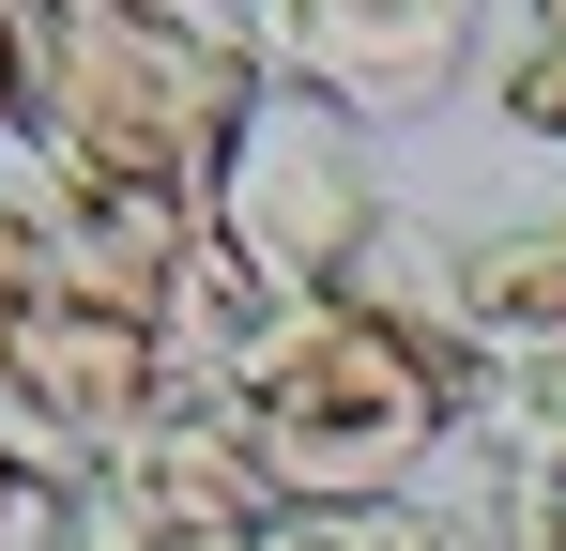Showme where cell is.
<instances>
[{"instance_id":"1","label":"cell","mask_w":566,"mask_h":551,"mask_svg":"<svg viewBox=\"0 0 566 551\" xmlns=\"http://www.w3.org/2000/svg\"><path fill=\"white\" fill-rule=\"evenodd\" d=\"M474 398H490V367L444 322V261L413 230L382 246L368 291L276 306V337L230 367V429L276 506H413L474 445Z\"/></svg>"},{"instance_id":"2","label":"cell","mask_w":566,"mask_h":551,"mask_svg":"<svg viewBox=\"0 0 566 551\" xmlns=\"http://www.w3.org/2000/svg\"><path fill=\"white\" fill-rule=\"evenodd\" d=\"M15 77H31L15 169L199 215L276 62L245 31H185V15H138V0H15Z\"/></svg>"},{"instance_id":"3","label":"cell","mask_w":566,"mask_h":551,"mask_svg":"<svg viewBox=\"0 0 566 551\" xmlns=\"http://www.w3.org/2000/svg\"><path fill=\"white\" fill-rule=\"evenodd\" d=\"M214 246L261 276V291H291V306H337V291H368L382 246H398V184H382V138L353 123V107H322V92L261 77V107H245V138H230V169H214Z\"/></svg>"},{"instance_id":"4","label":"cell","mask_w":566,"mask_h":551,"mask_svg":"<svg viewBox=\"0 0 566 551\" xmlns=\"http://www.w3.org/2000/svg\"><path fill=\"white\" fill-rule=\"evenodd\" d=\"M169 398H185L169 322L107 306V291H77V276H31V306H15V337H0V459H15L31 490L77 506Z\"/></svg>"},{"instance_id":"5","label":"cell","mask_w":566,"mask_h":551,"mask_svg":"<svg viewBox=\"0 0 566 551\" xmlns=\"http://www.w3.org/2000/svg\"><path fill=\"white\" fill-rule=\"evenodd\" d=\"M261 62L382 138V123H429L490 62V0H276L261 15Z\"/></svg>"},{"instance_id":"6","label":"cell","mask_w":566,"mask_h":551,"mask_svg":"<svg viewBox=\"0 0 566 551\" xmlns=\"http://www.w3.org/2000/svg\"><path fill=\"white\" fill-rule=\"evenodd\" d=\"M62 521L77 537H230V521H276V490H261V459L230 429V398H169Z\"/></svg>"},{"instance_id":"7","label":"cell","mask_w":566,"mask_h":551,"mask_svg":"<svg viewBox=\"0 0 566 551\" xmlns=\"http://www.w3.org/2000/svg\"><path fill=\"white\" fill-rule=\"evenodd\" d=\"M444 322L474 337V367L566 337V199H552V215H490V230L444 246Z\"/></svg>"},{"instance_id":"8","label":"cell","mask_w":566,"mask_h":551,"mask_svg":"<svg viewBox=\"0 0 566 551\" xmlns=\"http://www.w3.org/2000/svg\"><path fill=\"white\" fill-rule=\"evenodd\" d=\"M474 445H505L521 475H566V337H536V353H490Z\"/></svg>"},{"instance_id":"9","label":"cell","mask_w":566,"mask_h":551,"mask_svg":"<svg viewBox=\"0 0 566 551\" xmlns=\"http://www.w3.org/2000/svg\"><path fill=\"white\" fill-rule=\"evenodd\" d=\"M261 551H444L429 506H276Z\"/></svg>"},{"instance_id":"10","label":"cell","mask_w":566,"mask_h":551,"mask_svg":"<svg viewBox=\"0 0 566 551\" xmlns=\"http://www.w3.org/2000/svg\"><path fill=\"white\" fill-rule=\"evenodd\" d=\"M490 107H505V138L566 154V31H521V46L490 62Z\"/></svg>"},{"instance_id":"11","label":"cell","mask_w":566,"mask_h":551,"mask_svg":"<svg viewBox=\"0 0 566 551\" xmlns=\"http://www.w3.org/2000/svg\"><path fill=\"white\" fill-rule=\"evenodd\" d=\"M31 276H46V230H31V199H15V169H0V337H15Z\"/></svg>"},{"instance_id":"12","label":"cell","mask_w":566,"mask_h":551,"mask_svg":"<svg viewBox=\"0 0 566 551\" xmlns=\"http://www.w3.org/2000/svg\"><path fill=\"white\" fill-rule=\"evenodd\" d=\"M0 551H62V490H31L15 459H0Z\"/></svg>"},{"instance_id":"13","label":"cell","mask_w":566,"mask_h":551,"mask_svg":"<svg viewBox=\"0 0 566 551\" xmlns=\"http://www.w3.org/2000/svg\"><path fill=\"white\" fill-rule=\"evenodd\" d=\"M62 551H261V521H230V537H77L62 521Z\"/></svg>"},{"instance_id":"14","label":"cell","mask_w":566,"mask_h":551,"mask_svg":"<svg viewBox=\"0 0 566 551\" xmlns=\"http://www.w3.org/2000/svg\"><path fill=\"white\" fill-rule=\"evenodd\" d=\"M15 138H31V77H15V0H0V169H15Z\"/></svg>"},{"instance_id":"15","label":"cell","mask_w":566,"mask_h":551,"mask_svg":"<svg viewBox=\"0 0 566 551\" xmlns=\"http://www.w3.org/2000/svg\"><path fill=\"white\" fill-rule=\"evenodd\" d=\"M138 15H185V31H245V46H261V15H276V0H138Z\"/></svg>"},{"instance_id":"16","label":"cell","mask_w":566,"mask_h":551,"mask_svg":"<svg viewBox=\"0 0 566 551\" xmlns=\"http://www.w3.org/2000/svg\"><path fill=\"white\" fill-rule=\"evenodd\" d=\"M552 537H566V475H552Z\"/></svg>"}]
</instances>
